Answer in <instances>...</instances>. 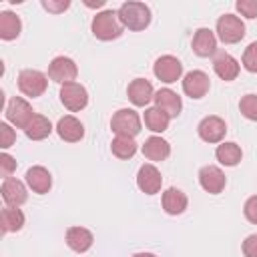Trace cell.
<instances>
[{
	"instance_id": "1",
	"label": "cell",
	"mask_w": 257,
	"mask_h": 257,
	"mask_svg": "<svg viewBox=\"0 0 257 257\" xmlns=\"http://www.w3.org/2000/svg\"><path fill=\"white\" fill-rule=\"evenodd\" d=\"M90 28H92V34L104 42L116 40L124 30V26L118 18V10H102V12L94 14Z\"/></svg>"
},
{
	"instance_id": "2",
	"label": "cell",
	"mask_w": 257,
	"mask_h": 257,
	"mask_svg": "<svg viewBox=\"0 0 257 257\" xmlns=\"http://www.w3.org/2000/svg\"><path fill=\"white\" fill-rule=\"evenodd\" d=\"M118 18L128 30H145L151 24V8L145 2H124L118 8Z\"/></svg>"
},
{
	"instance_id": "3",
	"label": "cell",
	"mask_w": 257,
	"mask_h": 257,
	"mask_svg": "<svg viewBox=\"0 0 257 257\" xmlns=\"http://www.w3.org/2000/svg\"><path fill=\"white\" fill-rule=\"evenodd\" d=\"M48 88V76L36 68H24L18 74V90L24 96L30 98H38L46 92Z\"/></svg>"
},
{
	"instance_id": "4",
	"label": "cell",
	"mask_w": 257,
	"mask_h": 257,
	"mask_svg": "<svg viewBox=\"0 0 257 257\" xmlns=\"http://www.w3.org/2000/svg\"><path fill=\"white\" fill-rule=\"evenodd\" d=\"M217 36L225 44H237L245 38V22L237 14H223L217 18Z\"/></svg>"
},
{
	"instance_id": "5",
	"label": "cell",
	"mask_w": 257,
	"mask_h": 257,
	"mask_svg": "<svg viewBox=\"0 0 257 257\" xmlns=\"http://www.w3.org/2000/svg\"><path fill=\"white\" fill-rule=\"evenodd\" d=\"M110 128L116 137H137L141 133V116L133 108H120L110 118Z\"/></svg>"
},
{
	"instance_id": "6",
	"label": "cell",
	"mask_w": 257,
	"mask_h": 257,
	"mask_svg": "<svg viewBox=\"0 0 257 257\" xmlns=\"http://www.w3.org/2000/svg\"><path fill=\"white\" fill-rule=\"evenodd\" d=\"M60 102L66 110L70 112H80L82 108H86L88 104V92L80 82H68L60 86Z\"/></svg>"
},
{
	"instance_id": "7",
	"label": "cell",
	"mask_w": 257,
	"mask_h": 257,
	"mask_svg": "<svg viewBox=\"0 0 257 257\" xmlns=\"http://www.w3.org/2000/svg\"><path fill=\"white\" fill-rule=\"evenodd\" d=\"M4 114H6V120L10 124H14L16 128H22L24 131L30 124V120L34 118L36 112L32 110V106H30L28 100H24L22 96H14V98L8 100Z\"/></svg>"
},
{
	"instance_id": "8",
	"label": "cell",
	"mask_w": 257,
	"mask_h": 257,
	"mask_svg": "<svg viewBox=\"0 0 257 257\" xmlns=\"http://www.w3.org/2000/svg\"><path fill=\"white\" fill-rule=\"evenodd\" d=\"M153 74H155L161 82L173 84V82H177V80L183 76V64H181V60H179L177 56H173V54H163V56H159V58L155 60V64H153Z\"/></svg>"
},
{
	"instance_id": "9",
	"label": "cell",
	"mask_w": 257,
	"mask_h": 257,
	"mask_svg": "<svg viewBox=\"0 0 257 257\" xmlns=\"http://www.w3.org/2000/svg\"><path fill=\"white\" fill-rule=\"evenodd\" d=\"M78 76V66L72 58L68 56H56L50 60L48 64V78L58 82L60 86L62 84H68V82H74V78Z\"/></svg>"
},
{
	"instance_id": "10",
	"label": "cell",
	"mask_w": 257,
	"mask_h": 257,
	"mask_svg": "<svg viewBox=\"0 0 257 257\" xmlns=\"http://www.w3.org/2000/svg\"><path fill=\"white\" fill-rule=\"evenodd\" d=\"M199 185L209 195H219L227 187V177L217 165H205L199 171Z\"/></svg>"
},
{
	"instance_id": "11",
	"label": "cell",
	"mask_w": 257,
	"mask_h": 257,
	"mask_svg": "<svg viewBox=\"0 0 257 257\" xmlns=\"http://www.w3.org/2000/svg\"><path fill=\"white\" fill-rule=\"evenodd\" d=\"M209 88H211V80L209 74L203 70H191L183 76V92L193 100L203 98L209 92Z\"/></svg>"
},
{
	"instance_id": "12",
	"label": "cell",
	"mask_w": 257,
	"mask_h": 257,
	"mask_svg": "<svg viewBox=\"0 0 257 257\" xmlns=\"http://www.w3.org/2000/svg\"><path fill=\"white\" fill-rule=\"evenodd\" d=\"M137 187L145 193V195H157L163 187V177L161 171L153 165V163H145L139 167L137 171Z\"/></svg>"
},
{
	"instance_id": "13",
	"label": "cell",
	"mask_w": 257,
	"mask_h": 257,
	"mask_svg": "<svg viewBox=\"0 0 257 257\" xmlns=\"http://www.w3.org/2000/svg\"><path fill=\"white\" fill-rule=\"evenodd\" d=\"M197 133H199L201 141H205V143H211V145L213 143H223V139L227 135V124H225V120L221 116L211 114V116H205L199 122Z\"/></svg>"
},
{
	"instance_id": "14",
	"label": "cell",
	"mask_w": 257,
	"mask_h": 257,
	"mask_svg": "<svg viewBox=\"0 0 257 257\" xmlns=\"http://www.w3.org/2000/svg\"><path fill=\"white\" fill-rule=\"evenodd\" d=\"M0 193H2V201L6 203V207H20L28 199L26 185L22 181H18L16 177L4 179L2 181V187H0Z\"/></svg>"
},
{
	"instance_id": "15",
	"label": "cell",
	"mask_w": 257,
	"mask_h": 257,
	"mask_svg": "<svg viewBox=\"0 0 257 257\" xmlns=\"http://www.w3.org/2000/svg\"><path fill=\"white\" fill-rule=\"evenodd\" d=\"M24 181L28 185V189L32 193H38V195H46L50 189H52V175L46 167L42 165H34L26 171L24 175Z\"/></svg>"
},
{
	"instance_id": "16",
	"label": "cell",
	"mask_w": 257,
	"mask_h": 257,
	"mask_svg": "<svg viewBox=\"0 0 257 257\" xmlns=\"http://www.w3.org/2000/svg\"><path fill=\"white\" fill-rule=\"evenodd\" d=\"M213 70H215V74H217L221 80L231 82V80H235V78L239 76L241 64H239V60H237L235 56H231L229 52H219V54L213 58Z\"/></svg>"
},
{
	"instance_id": "17",
	"label": "cell",
	"mask_w": 257,
	"mask_h": 257,
	"mask_svg": "<svg viewBox=\"0 0 257 257\" xmlns=\"http://www.w3.org/2000/svg\"><path fill=\"white\" fill-rule=\"evenodd\" d=\"M193 52L201 58H207V56H213L217 52V36L211 28H199L195 30L193 34Z\"/></svg>"
},
{
	"instance_id": "18",
	"label": "cell",
	"mask_w": 257,
	"mask_h": 257,
	"mask_svg": "<svg viewBox=\"0 0 257 257\" xmlns=\"http://www.w3.org/2000/svg\"><path fill=\"white\" fill-rule=\"evenodd\" d=\"M126 94H128V100L135 106H149V102L155 100L153 84L147 78H135V80H131V84L126 88Z\"/></svg>"
},
{
	"instance_id": "19",
	"label": "cell",
	"mask_w": 257,
	"mask_h": 257,
	"mask_svg": "<svg viewBox=\"0 0 257 257\" xmlns=\"http://www.w3.org/2000/svg\"><path fill=\"white\" fill-rule=\"evenodd\" d=\"M153 102H155L157 108H161L163 112H167L171 118H177L181 114V110H183L181 96L175 90H171V88H159L155 92V100Z\"/></svg>"
},
{
	"instance_id": "20",
	"label": "cell",
	"mask_w": 257,
	"mask_h": 257,
	"mask_svg": "<svg viewBox=\"0 0 257 257\" xmlns=\"http://www.w3.org/2000/svg\"><path fill=\"white\" fill-rule=\"evenodd\" d=\"M64 239H66L68 249H72L74 253H86L94 243V235L86 227H78V225L76 227H68Z\"/></svg>"
},
{
	"instance_id": "21",
	"label": "cell",
	"mask_w": 257,
	"mask_h": 257,
	"mask_svg": "<svg viewBox=\"0 0 257 257\" xmlns=\"http://www.w3.org/2000/svg\"><path fill=\"white\" fill-rule=\"evenodd\" d=\"M56 133H58V137H60L62 141H66V143H78V141H82V137H84V124H82L76 116L66 114V116H62V118L56 122Z\"/></svg>"
},
{
	"instance_id": "22",
	"label": "cell",
	"mask_w": 257,
	"mask_h": 257,
	"mask_svg": "<svg viewBox=\"0 0 257 257\" xmlns=\"http://www.w3.org/2000/svg\"><path fill=\"white\" fill-rule=\"evenodd\" d=\"M141 151H143L145 159H149V161H153V163H159V161H165V159L171 155V145H169V141H165L163 137L153 135V137L145 139Z\"/></svg>"
},
{
	"instance_id": "23",
	"label": "cell",
	"mask_w": 257,
	"mask_h": 257,
	"mask_svg": "<svg viewBox=\"0 0 257 257\" xmlns=\"http://www.w3.org/2000/svg\"><path fill=\"white\" fill-rule=\"evenodd\" d=\"M161 205H163V211L167 215H181V213H185L189 199L181 189L169 187V189H165V193L161 197Z\"/></svg>"
},
{
	"instance_id": "24",
	"label": "cell",
	"mask_w": 257,
	"mask_h": 257,
	"mask_svg": "<svg viewBox=\"0 0 257 257\" xmlns=\"http://www.w3.org/2000/svg\"><path fill=\"white\" fill-rule=\"evenodd\" d=\"M215 157H217V161H219L221 165H225V167H237V165L241 163V159H243V151H241V147H239L237 143H233V141H223V143L217 145Z\"/></svg>"
},
{
	"instance_id": "25",
	"label": "cell",
	"mask_w": 257,
	"mask_h": 257,
	"mask_svg": "<svg viewBox=\"0 0 257 257\" xmlns=\"http://www.w3.org/2000/svg\"><path fill=\"white\" fill-rule=\"evenodd\" d=\"M20 30H22V22H20L18 14H14L10 10L0 12V38L2 40H14V38H18Z\"/></svg>"
},
{
	"instance_id": "26",
	"label": "cell",
	"mask_w": 257,
	"mask_h": 257,
	"mask_svg": "<svg viewBox=\"0 0 257 257\" xmlns=\"http://www.w3.org/2000/svg\"><path fill=\"white\" fill-rule=\"evenodd\" d=\"M143 120H145V126L149 131H153V133H165L169 128L171 116L167 112H163L161 108H157V106H149V108H145Z\"/></svg>"
},
{
	"instance_id": "27",
	"label": "cell",
	"mask_w": 257,
	"mask_h": 257,
	"mask_svg": "<svg viewBox=\"0 0 257 257\" xmlns=\"http://www.w3.org/2000/svg\"><path fill=\"white\" fill-rule=\"evenodd\" d=\"M2 233H16L24 227V213L18 207H4L0 211Z\"/></svg>"
},
{
	"instance_id": "28",
	"label": "cell",
	"mask_w": 257,
	"mask_h": 257,
	"mask_svg": "<svg viewBox=\"0 0 257 257\" xmlns=\"http://www.w3.org/2000/svg\"><path fill=\"white\" fill-rule=\"evenodd\" d=\"M52 133V122L44 116V114H34V118L30 120V124L24 128V135L30 141H42Z\"/></svg>"
},
{
	"instance_id": "29",
	"label": "cell",
	"mask_w": 257,
	"mask_h": 257,
	"mask_svg": "<svg viewBox=\"0 0 257 257\" xmlns=\"http://www.w3.org/2000/svg\"><path fill=\"white\" fill-rule=\"evenodd\" d=\"M110 153L116 159H131L137 153V143L133 137H114L110 143Z\"/></svg>"
},
{
	"instance_id": "30",
	"label": "cell",
	"mask_w": 257,
	"mask_h": 257,
	"mask_svg": "<svg viewBox=\"0 0 257 257\" xmlns=\"http://www.w3.org/2000/svg\"><path fill=\"white\" fill-rule=\"evenodd\" d=\"M239 110L247 120L257 122V94H245L239 100Z\"/></svg>"
},
{
	"instance_id": "31",
	"label": "cell",
	"mask_w": 257,
	"mask_h": 257,
	"mask_svg": "<svg viewBox=\"0 0 257 257\" xmlns=\"http://www.w3.org/2000/svg\"><path fill=\"white\" fill-rule=\"evenodd\" d=\"M241 64H243V68H245L247 72L257 74V40L251 42V44L245 48L243 58H241Z\"/></svg>"
},
{
	"instance_id": "32",
	"label": "cell",
	"mask_w": 257,
	"mask_h": 257,
	"mask_svg": "<svg viewBox=\"0 0 257 257\" xmlns=\"http://www.w3.org/2000/svg\"><path fill=\"white\" fill-rule=\"evenodd\" d=\"M235 8L245 18H257V0H237Z\"/></svg>"
},
{
	"instance_id": "33",
	"label": "cell",
	"mask_w": 257,
	"mask_h": 257,
	"mask_svg": "<svg viewBox=\"0 0 257 257\" xmlns=\"http://www.w3.org/2000/svg\"><path fill=\"white\" fill-rule=\"evenodd\" d=\"M14 141H16L14 128H12L8 122H2V124H0V147H2V149H8V147L14 145Z\"/></svg>"
},
{
	"instance_id": "34",
	"label": "cell",
	"mask_w": 257,
	"mask_h": 257,
	"mask_svg": "<svg viewBox=\"0 0 257 257\" xmlns=\"http://www.w3.org/2000/svg\"><path fill=\"white\" fill-rule=\"evenodd\" d=\"M14 171H16V159L8 153H2L0 155V173H2V177L8 179V177H12Z\"/></svg>"
},
{
	"instance_id": "35",
	"label": "cell",
	"mask_w": 257,
	"mask_h": 257,
	"mask_svg": "<svg viewBox=\"0 0 257 257\" xmlns=\"http://www.w3.org/2000/svg\"><path fill=\"white\" fill-rule=\"evenodd\" d=\"M243 215L249 223L257 225V195H251L243 205Z\"/></svg>"
},
{
	"instance_id": "36",
	"label": "cell",
	"mask_w": 257,
	"mask_h": 257,
	"mask_svg": "<svg viewBox=\"0 0 257 257\" xmlns=\"http://www.w3.org/2000/svg\"><path fill=\"white\" fill-rule=\"evenodd\" d=\"M68 6H70L68 0H58V2L56 0H42V8L52 12V14H60V12L68 10Z\"/></svg>"
},
{
	"instance_id": "37",
	"label": "cell",
	"mask_w": 257,
	"mask_h": 257,
	"mask_svg": "<svg viewBox=\"0 0 257 257\" xmlns=\"http://www.w3.org/2000/svg\"><path fill=\"white\" fill-rule=\"evenodd\" d=\"M243 255L245 257H257V233L249 235L243 241Z\"/></svg>"
},
{
	"instance_id": "38",
	"label": "cell",
	"mask_w": 257,
	"mask_h": 257,
	"mask_svg": "<svg viewBox=\"0 0 257 257\" xmlns=\"http://www.w3.org/2000/svg\"><path fill=\"white\" fill-rule=\"evenodd\" d=\"M86 6H90V8H98V6H104V0H96V2H86Z\"/></svg>"
},
{
	"instance_id": "39",
	"label": "cell",
	"mask_w": 257,
	"mask_h": 257,
	"mask_svg": "<svg viewBox=\"0 0 257 257\" xmlns=\"http://www.w3.org/2000/svg\"><path fill=\"white\" fill-rule=\"evenodd\" d=\"M133 257H157V255H155V253H145V251H143V253H135Z\"/></svg>"
}]
</instances>
